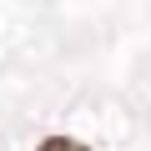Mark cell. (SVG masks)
I'll list each match as a JSON object with an SVG mask.
<instances>
[{
    "mask_svg": "<svg viewBox=\"0 0 151 151\" xmlns=\"http://www.w3.org/2000/svg\"><path fill=\"white\" fill-rule=\"evenodd\" d=\"M35 151H91L86 141H76V136H45Z\"/></svg>",
    "mask_w": 151,
    "mask_h": 151,
    "instance_id": "cell-1",
    "label": "cell"
}]
</instances>
